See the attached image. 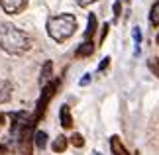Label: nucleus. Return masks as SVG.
<instances>
[{"label": "nucleus", "mask_w": 159, "mask_h": 155, "mask_svg": "<svg viewBox=\"0 0 159 155\" xmlns=\"http://www.w3.org/2000/svg\"><path fill=\"white\" fill-rule=\"evenodd\" d=\"M69 141H71V145H73V147H77V149H81V147L84 145V139H83V135H81V134H73Z\"/></svg>", "instance_id": "2eb2a0df"}, {"label": "nucleus", "mask_w": 159, "mask_h": 155, "mask_svg": "<svg viewBox=\"0 0 159 155\" xmlns=\"http://www.w3.org/2000/svg\"><path fill=\"white\" fill-rule=\"evenodd\" d=\"M110 151H112V155H130V151L126 149V145L122 144V139L118 135L110 138Z\"/></svg>", "instance_id": "423d86ee"}, {"label": "nucleus", "mask_w": 159, "mask_h": 155, "mask_svg": "<svg viewBox=\"0 0 159 155\" xmlns=\"http://www.w3.org/2000/svg\"><path fill=\"white\" fill-rule=\"evenodd\" d=\"M4 120H6V118H4V114L0 112V126H2V124H4Z\"/></svg>", "instance_id": "5701e85b"}, {"label": "nucleus", "mask_w": 159, "mask_h": 155, "mask_svg": "<svg viewBox=\"0 0 159 155\" xmlns=\"http://www.w3.org/2000/svg\"><path fill=\"white\" fill-rule=\"evenodd\" d=\"M96 0H77V4L79 6H83V8H87V6H90V4H94Z\"/></svg>", "instance_id": "aec40b11"}, {"label": "nucleus", "mask_w": 159, "mask_h": 155, "mask_svg": "<svg viewBox=\"0 0 159 155\" xmlns=\"http://www.w3.org/2000/svg\"><path fill=\"white\" fill-rule=\"evenodd\" d=\"M77 32V18L73 14H59L47 20V34L57 43H63Z\"/></svg>", "instance_id": "f03ea898"}, {"label": "nucleus", "mask_w": 159, "mask_h": 155, "mask_svg": "<svg viewBox=\"0 0 159 155\" xmlns=\"http://www.w3.org/2000/svg\"><path fill=\"white\" fill-rule=\"evenodd\" d=\"M32 38L10 22L0 24V47L10 55H24L32 49Z\"/></svg>", "instance_id": "f257e3e1"}, {"label": "nucleus", "mask_w": 159, "mask_h": 155, "mask_svg": "<svg viewBox=\"0 0 159 155\" xmlns=\"http://www.w3.org/2000/svg\"><path fill=\"white\" fill-rule=\"evenodd\" d=\"M59 86H61V79H51L49 83L43 86V90H41V94H39V98H38V102H35V112H34V114H30V122H32L34 126H38L39 120L45 116V110H47V106H49L51 98L57 94Z\"/></svg>", "instance_id": "7ed1b4c3"}, {"label": "nucleus", "mask_w": 159, "mask_h": 155, "mask_svg": "<svg viewBox=\"0 0 159 155\" xmlns=\"http://www.w3.org/2000/svg\"><path fill=\"white\" fill-rule=\"evenodd\" d=\"M108 32H110V26H108V24H104V26H102V34H100V39H98L100 43H102V41L106 39V35H108Z\"/></svg>", "instance_id": "6ab92c4d"}, {"label": "nucleus", "mask_w": 159, "mask_h": 155, "mask_svg": "<svg viewBox=\"0 0 159 155\" xmlns=\"http://www.w3.org/2000/svg\"><path fill=\"white\" fill-rule=\"evenodd\" d=\"M51 75H53V63H51V61H45V63H43V67H41L39 84H41V86H45V84L51 80Z\"/></svg>", "instance_id": "6e6552de"}, {"label": "nucleus", "mask_w": 159, "mask_h": 155, "mask_svg": "<svg viewBox=\"0 0 159 155\" xmlns=\"http://www.w3.org/2000/svg\"><path fill=\"white\" fill-rule=\"evenodd\" d=\"M120 14H122V0H116L114 2V22H118Z\"/></svg>", "instance_id": "f3484780"}, {"label": "nucleus", "mask_w": 159, "mask_h": 155, "mask_svg": "<svg viewBox=\"0 0 159 155\" xmlns=\"http://www.w3.org/2000/svg\"><path fill=\"white\" fill-rule=\"evenodd\" d=\"M94 34H96V16L89 14V26H87V32H84V41H93Z\"/></svg>", "instance_id": "9b49d317"}, {"label": "nucleus", "mask_w": 159, "mask_h": 155, "mask_svg": "<svg viewBox=\"0 0 159 155\" xmlns=\"http://www.w3.org/2000/svg\"><path fill=\"white\" fill-rule=\"evenodd\" d=\"M10 98H12V83L10 80H2L0 83V104L10 102Z\"/></svg>", "instance_id": "1a4fd4ad"}, {"label": "nucleus", "mask_w": 159, "mask_h": 155, "mask_svg": "<svg viewBox=\"0 0 159 155\" xmlns=\"http://www.w3.org/2000/svg\"><path fill=\"white\" fill-rule=\"evenodd\" d=\"M0 155H10V153H8V147L2 145V144H0Z\"/></svg>", "instance_id": "4be33fe9"}, {"label": "nucleus", "mask_w": 159, "mask_h": 155, "mask_svg": "<svg viewBox=\"0 0 159 155\" xmlns=\"http://www.w3.org/2000/svg\"><path fill=\"white\" fill-rule=\"evenodd\" d=\"M132 35H134V43H136V55H138V53H139V43H142V32H139L138 26L132 30Z\"/></svg>", "instance_id": "dca6fc26"}, {"label": "nucleus", "mask_w": 159, "mask_h": 155, "mask_svg": "<svg viewBox=\"0 0 159 155\" xmlns=\"http://www.w3.org/2000/svg\"><path fill=\"white\" fill-rule=\"evenodd\" d=\"M149 24L153 28H159V0L153 2V6H151V10H149Z\"/></svg>", "instance_id": "ddd939ff"}, {"label": "nucleus", "mask_w": 159, "mask_h": 155, "mask_svg": "<svg viewBox=\"0 0 159 155\" xmlns=\"http://www.w3.org/2000/svg\"><path fill=\"white\" fill-rule=\"evenodd\" d=\"M94 155H102V153H98V151H94Z\"/></svg>", "instance_id": "b1692460"}, {"label": "nucleus", "mask_w": 159, "mask_h": 155, "mask_svg": "<svg viewBox=\"0 0 159 155\" xmlns=\"http://www.w3.org/2000/svg\"><path fill=\"white\" fill-rule=\"evenodd\" d=\"M148 67H149V71L159 79V59L157 57H149L148 59Z\"/></svg>", "instance_id": "4468645a"}, {"label": "nucleus", "mask_w": 159, "mask_h": 155, "mask_svg": "<svg viewBox=\"0 0 159 155\" xmlns=\"http://www.w3.org/2000/svg\"><path fill=\"white\" fill-rule=\"evenodd\" d=\"M0 6H2V10L6 14L16 16V14H20V12L26 10L28 0H0Z\"/></svg>", "instance_id": "20e7f679"}, {"label": "nucleus", "mask_w": 159, "mask_h": 155, "mask_svg": "<svg viewBox=\"0 0 159 155\" xmlns=\"http://www.w3.org/2000/svg\"><path fill=\"white\" fill-rule=\"evenodd\" d=\"M67 145H69V139H67L65 135H57L55 141L51 144V149H53V153H65Z\"/></svg>", "instance_id": "9d476101"}, {"label": "nucleus", "mask_w": 159, "mask_h": 155, "mask_svg": "<svg viewBox=\"0 0 159 155\" xmlns=\"http://www.w3.org/2000/svg\"><path fill=\"white\" fill-rule=\"evenodd\" d=\"M34 145L38 147V149H45V145H47V134L45 132H35L34 134Z\"/></svg>", "instance_id": "f8f14e48"}, {"label": "nucleus", "mask_w": 159, "mask_h": 155, "mask_svg": "<svg viewBox=\"0 0 159 155\" xmlns=\"http://www.w3.org/2000/svg\"><path fill=\"white\" fill-rule=\"evenodd\" d=\"M108 65H110V57H104V59L100 61V65H98V69H96V71H98V73L106 71V69H108Z\"/></svg>", "instance_id": "a211bd4d"}, {"label": "nucleus", "mask_w": 159, "mask_h": 155, "mask_svg": "<svg viewBox=\"0 0 159 155\" xmlns=\"http://www.w3.org/2000/svg\"><path fill=\"white\" fill-rule=\"evenodd\" d=\"M59 120H61V126L65 130H71L73 128V116H71V108L69 104H63L59 110Z\"/></svg>", "instance_id": "39448f33"}, {"label": "nucleus", "mask_w": 159, "mask_h": 155, "mask_svg": "<svg viewBox=\"0 0 159 155\" xmlns=\"http://www.w3.org/2000/svg\"><path fill=\"white\" fill-rule=\"evenodd\" d=\"M93 53H94V43H93V41H83L81 45L77 47L75 57H77V59H84V57H90Z\"/></svg>", "instance_id": "0eeeda50"}, {"label": "nucleus", "mask_w": 159, "mask_h": 155, "mask_svg": "<svg viewBox=\"0 0 159 155\" xmlns=\"http://www.w3.org/2000/svg\"><path fill=\"white\" fill-rule=\"evenodd\" d=\"M90 83V75H84L81 80H79V84H81V86H84V84H89Z\"/></svg>", "instance_id": "412c9836"}, {"label": "nucleus", "mask_w": 159, "mask_h": 155, "mask_svg": "<svg viewBox=\"0 0 159 155\" xmlns=\"http://www.w3.org/2000/svg\"><path fill=\"white\" fill-rule=\"evenodd\" d=\"M157 43H159V34H157Z\"/></svg>", "instance_id": "393cba45"}]
</instances>
